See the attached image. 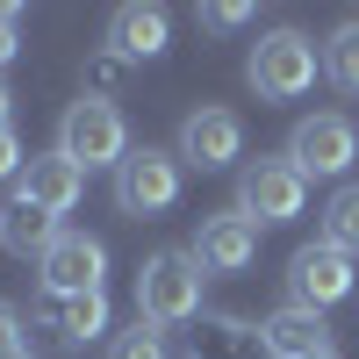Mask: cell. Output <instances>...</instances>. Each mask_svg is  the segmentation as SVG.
I'll return each instance as SVG.
<instances>
[{
    "label": "cell",
    "mask_w": 359,
    "mask_h": 359,
    "mask_svg": "<svg viewBox=\"0 0 359 359\" xmlns=\"http://www.w3.org/2000/svg\"><path fill=\"white\" fill-rule=\"evenodd\" d=\"M201 266H194V252H151L144 259V273H137V316L144 323H194L201 316Z\"/></svg>",
    "instance_id": "obj_1"
},
{
    "label": "cell",
    "mask_w": 359,
    "mask_h": 359,
    "mask_svg": "<svg viewBox=\"0 0 359 359\" xmlns=\"http://www.w3.org/2000/svg\"><path fill=\"white\" fill-rule=\"evenodd\" d=\"M316 43L302 36V29H273V36H259L252 57H245V79L259 86V101H302L316 86Z\"/></svg>",
    "instance_id": "obj_2"
},
{
    "label": "cell",
    "mask_w": 359,
    "mask_h": 359,
    "mask_svg": "<svg viewBox=\"0 0 359 359\" xmlns=\"http://www.w3.org/2000/svg\"><path fill=\"white\" fill-rule=\"evenodd\" d=\"M57 151H65L79 172L86 165H123L130 158V123H123V108L115 101H72L65 108V123H57Z\"/></svg>",
    "instance_id": "obj_3"
},
{
    "label": "cell",
    "mask_w": 359,
    "mask_h": 359,
    "mask_svg": "<svg viewBox=\"0 0 359 359\" xmlns=\"http://www.w3.org/2000/svg\"><path fill=\"white\" fill-rule=\"evenodd\" d=\"M180 201V151H130L123 165H115V208L123 216H165V208Z\"/></svg>",
    "instance_id": "obj_4"
},
{
    "label": "cell",
    "mask_w": 359,
    "mask_h": 359,
    "mask_svg": "<svg viewBox=\"0 0 359 359\" xmlns=\"http://www.w3.org/2000/svg\"><path fill=\"white\" fill-rule=\"evenodd\" d=\"M302 201H309V180L287 158H259L237 172V216H252V223H294Z\"/></svg>",
    "instance_id": "obj_5"
},
{
    "label": "cell",
    "mask_w": 359,
    "mask_h": 359,
    "mask_svg": "<svg viewBox=\"0 0 359 359\" xmlns=\"http://www.w3.org/2000/svg\"><path fill=\"white\" fill-rule=\"evenodd\" d=\"M352 158H359V130L345 115H302L294 137H287V165L302 180H338Z\"/></svg>",
    "instance_id": "obj_6"
},
{
    "label": "cell",
    "mask_w": 359,
    "mask_h": 359,
    "mask_svg": "<svg viewBox=\"0 0 359 359\" xmlns=\"http://www.w3.org/2000/svg\"><path fill=\"white\" fill-rule=\"evenodd\" d=\"M43 266V294H101L108 280V245L86 230H57V245L36 259Z\"/></svg>",
    "instance_id": "obj_7"
},
{
    "label": "cell",
    "mask_w": 359,
    "mask_h": 359,
    "mask_svg": "<svg viewBox=\"0 0 359 359\" xmlns=\"http://www.w3.org/2000/svg\"><path fill=\"white\" fill-rule=\"evenodd\" d=\"M287 287H294V302H302V309L323 316L331 302H345V294H352V252L323 245V237H316V245H302V252L287 259Z\"/></svg>",
    "instance_id": "obj_8"
},
{
    "label": "cell",
    "mask_w": 359,
    "mask_h": 359,
    "mask_svg": "<svg viewBox=\"0 0 359 359\" xmlns=\"http://www.w3.org/2000/svg\"><path fill=\"white\" fill-rule=\"evenodd\" d=\"M230 158H245V123L230 108H194L180 123V165H201V172H223Z\"/></svg>",
    "instance_id": "obj_9"
},
{
    "label": "cell",
    "mask_w": 359,
    "mask_h": 359,
    "mask_svg": "<svg viewBox=\"0 0 359 359\" xmlns=\"http://www.w3.org/2000/svg\"><path fill=\"white\" fill-rule=\"evenodd\" d=\"M79 194H86V172H79L65 151H36V158L15 172V201L43 208V216H65V208H79Z\"/></svg>",
    "instance_id": "obj_10"
},
{
    "label": "cell",
    "mask_w": 359,
    "mask_h": 359,
    "mask_svg": "<svg viewBox=\"0 0 359 359\" xmlns=\"http://www.w3.org/2000/svg\"><path fill=\"white\" fill-rule=\"evenodd\" d=\"M252 259H259V223L237 216V208H223V216H208L194 230V266L201 273H245Z\"/></svg>",
    "instance_id": "obj_11"
},
{
    "label": "cell",
    "mask_w": 359,
    "mask_h": 359,
    "mask_svg": "<svg viewBox=\"0 0 359 359\" xmlns=\"http://www.w3.org/2000/svg\"><path fill=\"white\" fill-rule=\"evenodd\" d=\"M172 36V15L151 8V0H130V8H115L108 15V50L123 57V65H144V57H158Z\"/></svg>",
    "instance_id": "obj_12"
},
{
    "label": "cell",
    "mask_w": 359,
    "mask_h": 359,
    "mask_svg": "<svg viewBox=\"0 0 359 359\" xmlns=\"http://www.w3.org/2000/svg\"><path fill=\"white\" fill-rule=\"evenodd\" d=\"M187 359H273V352H266V331L201 309V316L187 323Z\"/></svg>",
    "instance_id": "obj_13"
},
{
    "label": "cell",
    "mask_w": 359,
    "mask_h": 359,
    "mask_svg": "<svg viewBox=\"0 0 359 359\" xmlns=\"http://www.w3.org/2000/svg\"><path fill=\"white\" fill-rule=\"evenodd\" d=\"M259 331H266V352H273V359H323V352H331V323H323L316 309H302V302L273 309Z\"/></svg>",
    "instance_id": "obj_14"
},
{
    "label": "cell",
    "mask_w": 359,
    "mask_h": 359,
    "mask_svg": "<svg viewBox=\"0 0 359 359\" xmlns=\"http://www.w3.org/2000/svg\"><path fill=\"white\" fill-rule=\"evenodd\" d=\"M36 323L57 331L65 345L101 338V331H108V287H101V294H43V302H36Z\"/></svg>",
    "instance_id": "obj_15"
},
{
    "label": "cell",
    "mask_w": 359,
    "mask_h": 359,
    "mask_svg": "<svg viewBox=\"0 0 359 359\" xmlns=\"http://www.w3.org/2000/svg\"><path fill=\"white\" fill-rule=\"evenodd\" d=\"M0 245H8L15 259H43L57 245V216H43V208H29V201L0 208Z\"/></svg>",
    "instance_id": "obj_16"
},
{
    "label": "cell",
    "mask_w": 359,
    "mask_h": 359,
    "mask_svg": "<svg viewBox=\"0 0 359 359\" xmlns=\"http://www.w3.org/2000/svg\"><path fill=\"white\" fill-rule=\"evenodd\" d=\"M323 72H331V86L359 94V22H338L331 29V43H323Z\"/></svg>",
    "instance_id": "obj_17"
},
{
    "label": "cell",
    "mask_w": 359,
    "mask_h": 359,
    "mask_svg": "<svg viewBox=\"0 0 359 359\" xmlns=\"http://www.w3.org/2000/svg\"><path fill=\"white\" fill-rule=\"evenodd\" d=\"M323 245L359 252V187H338L331 201H323Z\"/></svg>",
    "instance_id": "obj_18"
},
{
    "label": "cell",
    "mask_w": 359,
    "mask_h": 359,
    "mask_svg": "<svg viewBox=\"0 0 359 359\" xmlns=\"http://www.w3.org/2000/svg\"><path fill=\"white\" fill-rule=\"evenodd\" d=\"M108 359H172V345H165V331L158 323H130V331H115V345H108Z\"/></svg>",
    "instance_id": "obj_19"
},
{
    "label": "cell",
    "mask_w": 359,
    "mask_h": 359,
    "mask_svg": "<svg viewBox=\"0 0 359 359\" xmlns=\"http://www.w3.org/2000/svg\"><path fill=\"white\" fill-rule=\"evenodd\" d=\"M108 86H123V57H115V50H101L94 65H86V94L108 101Z\"/></svg>",
    "instance_id": "obj_20"
},
{
    "label": "cell",
    "mask_w": 359,
    "mask_h": 359,
    "mask_svg": "<svg viewBox=\"0 0 359 359\" xmlns=\"http://www.w3.org/2000/svg\"><path fill=\"white\" fill-rule=\"evenodd\" d=\"M237 22H252L245 0H208V8H201V29H237Z\"/></svg>",
    "instance_id": "obj_21"
},
{
    "label": "cell",
    "mask_w": 359,
    "mask_h": 359,
    "mask_svg": "<svg viewBox=\"0 0 359 359\" xmlns=\"http://www.w3.org/2000/svg\"><path fill=\"white\" fill-rule=\"evenodd\" d=\"M0 359H29V352H22V316H15L8 302H0Z\"/></svg>",
    "instance_id": "obj_22"
},
{
    "label": "cell",
    "mask_w": 359,
    "mask_h": 359,
    "mask_svg": "<svg viewBox=\"0 0 359 359\" xmlns=\"http://www.w3.org/2000/svg\"><path fill=\"white\" fill-rule=\"evenodd\" d=\"M15 50H22V36H15V8H0V72L15 65Z\"/></svg>",
    "instance_id": "obj_23"
},
{
    "label": "cell",
    "mask_w": 359,
    "mask_h": 359,
    "mask_svg": "<svg viewBox=\"0 0 359 359\" xmlns=\"http://www.w3.org/2000/svg\"><path fill=\"white\" fill-rule=\"evenodd\" d=\"M29 158H22V144H15V130H0V180H15Z\"/></svg>",
    "instance_id": "obj_24"
},
{
    "label": "cell",
    "mask_w": 359,
    "mask_h": 359,
    "mask_svg": "<svg viewBox=\"0 0 359 359\" xmlns=\"http://www.w3.org/2000/svg\"><path fill=\"white\" fill-rule=\"evenodd\" d=\"M8 115H15V94H8V79H0V130H8Z\"/></svg>",
    "instance_id": "obj_25"
},
{
    "label": "cell",
    "mask_w": 359,
    "mask_h": 359,
    "mask_svg": "<svg viewBox=\"0 0 359 359\" xmlns=\"http://www.w3.org/2000/svg\"><path fill=\"white\" fill-rule=\"evenodd\" d=\"M323 359H338V352H323Z\"/></svg>",
    "instance_id": "obj_26"
}]
</instances>
